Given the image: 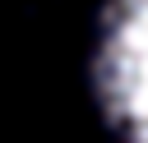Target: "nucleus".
Wrapping results in <instances>:
<instances>
[{
    "label": "nucleus",
    "mask_w": 148,
    "mask_h": 143,
    "mask_svg": "<svg viewBox=\"0 0 148 143\" xmlns=\"http://www.w3.org/2000/svg\"><path fill=\"white\" fill-rule=\"evenodd\" d=\"M92 88L120 143H148V0H106Z\"/></svg>",
    "instance_id": "nucleus-1"
}]
</instances>
